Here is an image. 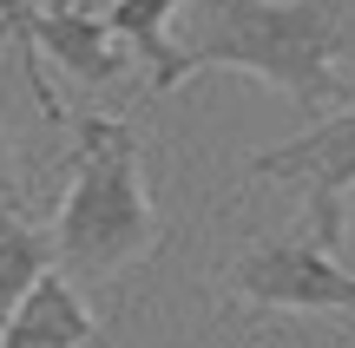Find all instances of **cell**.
Here are the masks:
<instances>
[{
    "mask_svg": "<svg viewBox=\"0 0 355 348\" xmlns=\"http://www.w3.org/2000/svg\"><path fill=\"white\" fill-rule=\"evenodd\" d=\"M0 204H20V165H13V138H7V118H0Z\"/></svg>",
    "mask_w": 355,
    "mask_h": 348,
    "instance_id": "9",
    "label": "cell"
},
{
    "mask_svg": "<svg viewBox=\"0 0 355 348\" xmlns=\"http://www.w3.org/2000/svg\"><path fill=\"white\" fill-rule=\"evenodd\" d=\"M79 342H99V322H92L79 283L53 263L26 283V296L7 309L0 322V348H79Z\"/></svg>",
    "mask_w": 355,
    "mask_h": 348,
    "instance_id": "6",
    "label": "cell"
},
{
    "mask_svg": "<svg viewBox=\"0 0 355 348\" xmlns=\"http://www.w3.org/2000/svg\"><path fill=\"white\" fill-rule=\"evenodd\" d=\"M46 7H79V0H46Z\"/></svg>",
    "mask_w": 355,
    "mask_h": 348,
    "instance_id": "11",
    "label": "cell"
},
{
    "mask_svg": "<svg viewBox=\"0 0 355 348\" xmlns=\"http://www.w3.org/2000/svg\"><path fill=\"white\" fill-rule=\"evenodd\" d=\"M26 20H33V0H0V33H13V46L26 39Z\"/></svg>",
    "mask_w": 355,
    "mask_h": 348,
    "instance_id": "10",
    "label": "cell"
},
{
    "mask_svg": "<svg viewBox=\"0 0 355 348\" xmlns=\"http://www.w3.org/2000/svg\"><path fill=\"white\" fill-rule=\"evenodd\" d=\"M178 7L184 0H112L105 7V26L145 59V86L152 92H171V13Z\"/></svg>",
    "mask_w": 355,
    "mask_h": 348,
    "instance_id": "8",
    "label": "cell"
},
{
    "mask_svg": "<svg viewBox=\"0 0 355 348\" xmlns=\"http://www.w3.org/2000/svg\"><path fill=\"white\" fill-rule=\"evenodd\" d=\"M53 230L40 217H26V204H0V322H7V309L26 296V283H33L40 270H53Z\"/></svg>",
    "mask_w": 355,
    "mask_h": 348,
    "instance_id": "7",
    "label": "cell"
},
{
    "mask_svg": "<svg viewBox=\"0 0 355 348\" xmlns=\"http://www.w3.org/2000/svg\"><path fill=\"white\" fill-rule=\"evenodd\" d=\"M46 59L66 66L73 79H86V86H105V79L125 73L132 46L105 26V13H79V7H33V20H26V39H20V66L26 79H33V99L40 112L53 118V125H66V105L60 92L46 86Z\"/></svg>",
    "mask_w": 355,
    "mask_h": 348,
    "instance_id": "5",
    "label": "cell"
},
{
    "mask_svg": "<svg viewBox=\"0 0 355 348\" xmlns=\"http://www.w3.org/2000/svg\"><path fill=\"white\" fill-rule=\"evenodd\" d=\"M46 230L73 283L119 276L158 250V204L145 191V145L132 118L86 112L73 125V178Z\"/></svg>",
    "mask_w": 355,
    "mask_h": 348,
    "instance_id": "2",
    "label": "cell"
},
{
    "mask_svg": "<svg viewBox=\"0 0 355 348\" xmlns=\"http://www.w3.org/2000/svg\"><path fill=\"white\" fill-rule=\"evenodd\" d=\"M243 178H283L309 197V223H316L322 244H343L349 237V191H355V92L329 112H316V125L296 131V138L270 145L243 165Z\"/></svg>",
    "mask_w": 355,
    "mask_h": 348,
    "instance_id": "4",
    "label": "cell"
},
{
    "mask_svg": "<svg viewBox=\"0 0 355 348\" xmlns=\"http://www.w3.org/2000/svg\"><path fill=\"white\" fill-rule=\"evenodd\" d=\"M355 39V0H191L171 39V86L198 73H250L296 112H329L343 86V46Z\"/></svg>",
    "mask_w": 355,
    "mask_h": 348,
    "instance_id": "1",
    "label": "cell"
},
{
    "mask_svg": "<svg viewBox=\"0 0 355 348\" xmlns=\"http://www.w3.org/2000/svg\"><path fill=\"white\" fill-rule=\"evenodd\" d=\"M224 289L257 315H355V270L336 257V244L316 237V223L250 237L224 270Z\"/></svg>",
    "mask_w": 355,
    "mask_h": 348,
    "instance_id": "3",
    "label": "cell"
}]
</instances>
